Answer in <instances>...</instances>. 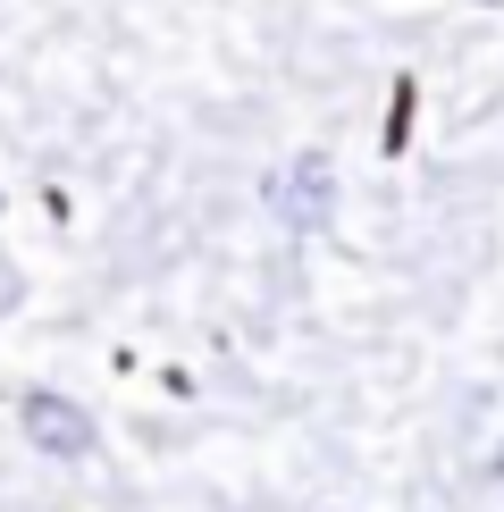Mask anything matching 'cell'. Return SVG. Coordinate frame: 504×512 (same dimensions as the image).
I'll return each mask as SVG.
<instances>
[{
  "label": "cell",
  "mask_w": 504,
  "mask_h": 512,
  "mask_svg": "<svg viewBox=\"0 0 504 512\" xmlns=\"http://www.w3.org/2000/svg\"><path fill=\"white\" fill-rule=\"evenodd\" d=\"M17 429H26V445H34V454H51V462H84V454H93V412L68 403L59 387L17 395Z\"/></svg>",
  "instance_id": "6da1fadb"
},
{
  "label": "cell",
  "mask_w": 504,
  "mask_h": 512,
  "mask_svg": "<svg viewBox=\"0 0 504 512\" xmlns=\"http://www.w3.org/2000/svg\"><path fill=\"white\" fill-rule=\"evenodd\" d=\"M269 210H278L286 227H320L328 210H336V168L320 152H303V160H286L278 177H269Z\"/></svg>",
  "instance_id": "7a4b0ae2"
},
{
  "label": "cell",
  "mask_w": 504,
  "mask_h": 512,
  "mask_svg": "<svg viewBox=\"0 0 504 512\" xmlns=\"http://www.w3.org/2000/svg\"><path fill=\"white\" fill-rule=\"evenodd\" d=\"M496 479H504V462H496Z\"/></svg>",
  "instance_id": "3957f363"
}]
</instances>
